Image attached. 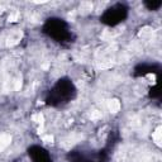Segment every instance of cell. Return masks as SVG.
Instances as JSON below:
<instances>
[{
  "label": "cell",
  "mask_w": 162,
  "mask_h": 162,
  "mask_svg": "<svg viewBox=\"0 0 162 162\" xmlns=\"http://www.w3.org/2000/svg\"><path fill=\"white\" fill-rule=\"evenodd\" d=\"M101 118V113L98 110H94V111H91L90 113V119L91 120H96V119H100Z\"/></svg>",
  "instance_id": "8"
},
{
  "label": "cell",
  "mask_w": 162,
  "mask_h": 162,
  "mask_svg": "<svg viewBox=\"0 0 162 162\" xmlns=\"http://www.w3.org/2000/svg\"><path fill=\"white\" fill-rule=\"evenodd\" d=\"M19 18H20V13H19V11H13V13L9 15V22H17Z\"/></svg>",
  "instance_id": "7"
},
{
  "label": "cell",
  "mask_w": 162,
  "mask_h": 162,
  "mask_svg": "<svg viewBox=\"0 0 162 162\" xmlns=\"http://www.w3.org/2000/svg\"><path fill=\"white\" fill-rule=\"evenodd\" d=\"M108 109H109L111 113H118L119 110H120V103H119V100L117 99H111L108 101Z\"/></svg>",
  "instance_id": "1"
},
{
  "label": "cell",
  "mask_w": 162,
  "mask_h": 162,
  "mask_svg": "<svg viewBox=\"0 0 162 162\" xmlns=\"http://www.w3.org/2000/svg\"><path fill=\"white\" fill-rule=\"evenodd\" d=\"M80 9L84 10V11H89V10L92 9V4H91L90 1H84V3H81Z\"/></svg>",
  "instance_id": "6"
},
{
  "label": "cell",
  "mask_w": 162,
  "mask_h": 162,
  "mask_svg": "<svg viewBox=\"0 0 162 162\" xmlns=\"http://www.w3.org/2000/svg\"><path fill=\"white\" fill-rule=\"evenodd\" d=\"M161 127H158L155 132H153L152 134V138H153V141H155V143L157 146H161V141H162V137H161Z\"/></svg>",
  "instance_id": "3"
},
{
  "label": "cell",
  "mask_w": 162,
  "mask_h": 162,
  "mask_svg": "<svg viewBox=\"0 0 162 162\" xmlns=\"http://www.w3.org/2000/svg\"><path fill=\"white\" fill-rule=\"evenodd\" d=\"M43 141L46 142V143H52V142H53V137L52 136H44L43 137Z\"/></svg>",
  "instance_id": "10"
},
{
  "label": "cell",
  "mask_w": 162,
  "mask_h": 162,
  "mask_svg": "<svg viewBox=\"0 0 162 162\" xmlns=\"http://www.w3.org/2000/svg\"><path fill=\"white\" fill-rule=\"evenodd\" d=\"M33 122H36L37 124H41V127H43V115H42L41 113H37V114H34L33 117Z\"/></svg>",
  "instance_id": "5"
},
{
  "label": "cell",
  "mask_w": 162,
  "mask_h": 162,
  "mask_svg": "<svg viewBox=\"0 0 162 162\" xmlns=\"http://www.w3.org/2000/svg\"><path fill=\"white\" fill-rule=\"evenodd\" d=\"M151 34H152V28H149V27H144L143 29H141V32H139V37L144 38V37L151 36Z\"/></svg>",
  "instance_id": "4"
},
{
  "label": "cell",
  "mask_w": 162,
  "mask_h": 162,
  "mask_svg": "<svg viewBox=\"0 0 162 162\" xmlns=\"http://www.w3.org/2000/svg\"><path fill=\"white\" fill-rule=\"evenodd\" d=\"M11 142V137L9 134H0V152L5 149Z\"/></svg>",
  "instance_id": "2"
},
{
  "label": "cell",
  "mask_w": 162,
  "mask_h": 162,
  "mask_svg": "<svg viewBox=\"0 0 162 162\" xmlns=\"http://www.w3.org/2000/svg\"><path fill=\"white\" fill-rule=\"evenodd\" d=\"M20 87H22V77H19L14 81V89L15 90H20Z\"/></svg>",
  "instance_id": "9"
}]
</instances>
